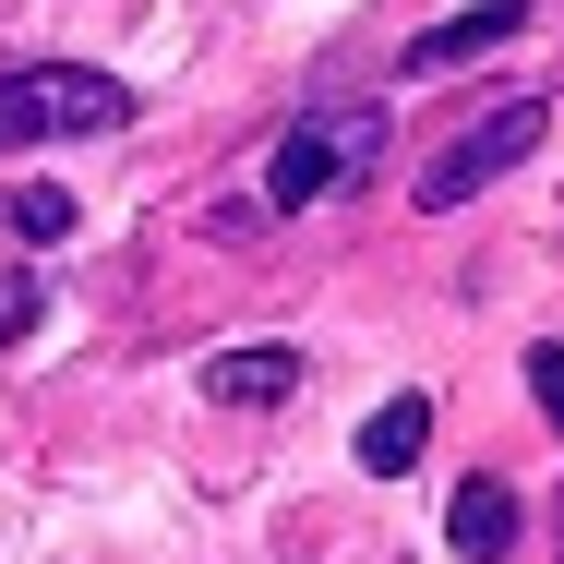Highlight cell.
I'll return each instance as SVG.
<instances>
[{
	"instance_id": "6da1fadb",
	"label": "cell",
	"mask_w": 564,
	"mask_h": 564,
	"mask_svg": "<svg viewBox=\"0 0 564 564\" xmlns=\"http://www.w3.org/2000/svg\"><path fill=\"white\" fill-rule=\"evenodd\" d=\"M372 169H384V97H313V109H289V132L264 144V217L337 205Z\"/></svg>"
},
{
	"instance_id": "7a4b0ae2",
	"label": "cell",
	"mask_w": 564,
	"mask_h": 564,
	"mask_svg": "<svg viewBox=\"0 0 564 564\" xmlns=\"http://www.w3.org/2000/svg\"><path fill=\"white\" fill-rule=\"evenodd\" d=\"M132 85L97 61H12L0 73V144H61V132H120Z\"/></svg>"
},
{
	"instance_id": "3957f363",
	"label": "cell",
	"mask_w": 564,
	"mask_h": 564,
	"mask_svg": "<svg viewBox=\"0 0 564 564\" xmlns=\"http://www.w3.org/2000/svg\"><path fill=\"white\" fill-rule=\"evenodd\" d=\"M541 132H553V109H541V97H505L492 120H468L445 156L421 169V193H409V205H421V217H456V205H468L480 181H505V169H517V156H529Z\"/></svg>"
},
{
	"instance_id": "277c9868",
	"label": "cell",
	"mask_w": 564,
	"mask_h": 564,
	"mask_svg": "<svg viewBox=\"0 0 564 564\" xmlns=\"http://www.w3.org/2000/svg\"><path fill=\"white\" fill-rule=\"evenodd\" d=\"M517 529H529V517H517V492H505V480H468V492L445 505V541H456L468 564H505V553H517Z\"/></svg>"
},
{
	"instance_id": "5b68a950",
	"label": "cell",
	"mask_w": 564,
	"mask_h": 564,
	"mask_svg": "<svg viewBox=\"0 0 564 564\" xmlns=\"http://www.w3.org/2000/svg\"><path fill=\"white\" fill-rule=\"evenodd\" d=\"M529 12L517 0H480V12H456V24H433V36H409V73H456V61H480V48H505Z\"/></svg>"
},
{
	"instance_id": "8992f818",
	"label": "cell",
	"mask_w": 564,
	"mask_h": 564,
	"mask_svg": "<svg viewBox=\"0 0 564 564\" xmlns=\"http://www.w3.org/2000/svg\"><path fill=\"white\" fill-rule=\"evenodd\" d=\"M301 384V348H228V360H205V397L217 409H276Z\"/></svg>"
},
{
	"instance_id": "52a82bcc",
	"label": "cell",
	"mask_w": 564,
	"mask_h": 564,
	"mask_svg": "<svg viewBox=\"0 0 564 564\" xmlns=\"http://www.w3.org/2000/svg\"><path fill=\"white\" fill-rule=\"evenodd\" d=\"M421 445H433V397H384V409L360 421V468H372V480L421 468Z\"/></svg>"
},
{
	"instance_id": "ba28073f",
	"label": "cell",
	"mask_w": 564,
	"mask_h": 564,
	"mask_svg": "<svg viewBox=\"0 0 564 564\" xmlns=\"http://www.w3.org/2000/svg\"><path fill=\"white\" fill-rule=\"evenodd\" d=\"M0 217L24 228V240H36V252H48V240H73V217H85V205H73V193H61V181H12V193H0Z\"/></svg>"
},
{
	"instance_id": "9c48e42d",
	"label": "cell",
	"mask_w": 564,
	"mask_h": 564,
	"mask_svg": "<svg viewBox=\"0 0 564 564\" xmlns=\"http://www.w3.org/2000/svg\"><path fill=\"white\" fill-rule=\"evenodd\" d=\"M36 313H48V276H0V348L36 337Z\"/></svg>"
},
{
	"instance_id": "30bf717a",
	"label": "cell",
	"mask_w": 564,
	"mask_h": 564,
	"mask_svg": "<svg viewBox=\"0 0 564 564\" xmlns=\"http://www.w3.org/2000/svg\"><path fill=\"white\" fill-rule=\"evenodd\" d=\"M529 397H541V421H564V348L553 337L529 348Z\"/></svg>"
},
{
	"instance_id": "8fae6325",
	"label": "cell",
	"mask_w": 564,
	"mask_h": 564,
	"mask_svg": "<svg viewBox=\"0 0 564 564\" xmlns=\"http://www.w3.org/2000/svg\"><path fill=\"white\" fill-rule=\"evenodd\" d=\"M553 541H564V505H553Z\"/></svg>"
}]
</instances>
